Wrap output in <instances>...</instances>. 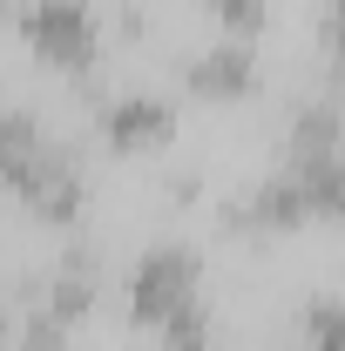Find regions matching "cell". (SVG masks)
I'll use <instances>...</instances> for the list:
<instances>
[{"mask_svg": "<svg viewBox=\"0 0 345 351\" xmlns=\"http://www.w3.org/2000/svg\"><path fill=\"white\" fill-rule=\"evenodd\" d=\"M183 304H197V257H190L183 243H163V250H149V257L135 263V277H129V317L163 331Z\"/></svg>", "mask_w": 345, "mask_h": 351, "instance_id": "1", "label": "cell"}, {"mask_svg": "<svg viewBox=\"0 0 345 351\" xmlns=\"http://www.w3.org/2000/svg\"><path fill=\"white\" fill-rule=\"evenodd\" d=\"M21 27H27V41L41 47V61L54 68H68V75H82L88 61H95V14H88V0H34V7H21Z\"/></svg>", "mask_w": 345, "mask_h": 351, "instance_id": "2", "label": "cell"}, {"mask_svg": "<svg viewBox=\"0 0 345 351\" xmlns=\"http://www.w3.org/2000/svg\"><path fill=\"white\" fill-rule=\"evenodd\" d=\"M170 101H149V95H129V101H109L102 108V135L109 149H149V142H170Z\"/></svg>", "mask_w": 345, "mask_h": 351, "instance_id": "3", "label": "cell"}, {"mask_svg": "<svg viewBox=\"0 0 345 351\" xmlns=\"http://www.w3.org/2000/svg\"><path fill=\"white\" fill-rule=\"evenodd\" d=\"M190 82L210 88V95H244L258 75H251V54H244V47H216L203 61H190Z\"/></svg>", "mask_w": 345, "mask_h": 351, "instance_id": "4", "label": "cell"}, {"mask_svg": "<svg viewBox=\"0 0 345 351\" xmlns=\"http://www.w3.org/2000/svg\"><path fill=\"white\" fill-rule=\"evenodd\" d=\"M304 338H311V351H345V304L339 298H318L304 311Z\"/></svg>", "mask_w": 345, "mask_h": 351, "instance_id": "5", "label": "cell"}, {"mask_svg": "<svg viewBox=\"0 0 345 351\" xmlns=\"http://www.w3.org/2000/svg\"><path fill=\"white\" fill-rule=\"evenodd\" d=\"M203 331H210L203 304H183L170 324H163V351H203Z\"/></svg>", "mask_w": 345, "mask_h": 351, "instance_id": "6", "label": "cell"}]
</instances>
